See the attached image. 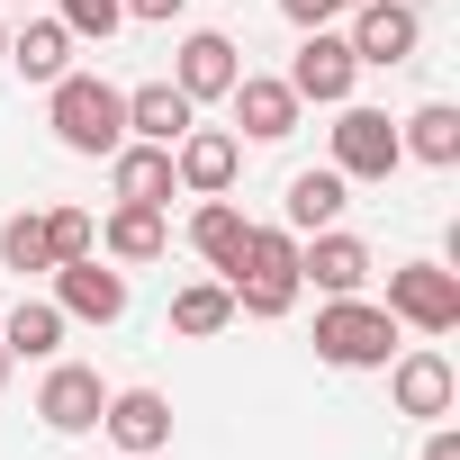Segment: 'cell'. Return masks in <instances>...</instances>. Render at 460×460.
<instances>
[{
    "mask_svg": "<svg viewBox=\"0 0 460 460\" xmlns=\"http://www.w3.org/2000/svg\"><path fill=\"white\" fill-rule=\"evenodd\" d=\"M46 127H55V145H64V154H82V163H109V154L127 145V91L73 64L64 82H46Z\"/></svg>",
    "mask_w": 460,
    "mask_h": 460,
    "instance_id": "obj_1",
    "label": "cell"
},
{
    "mask_svg": "<svg viewBox=\"0 0 460 460\" xmlns=\"http://www.w3.org/2000/svg\"><path fill=\"white\" fill-rule=\"evenodd\" d=\"M226 298H235V316H253V325H280L298 307V235L289 226H253L244 235L235 271H226Z\"/></svg>",
    "mask_w": 460,
    "mask_h": 460,
    "instance_id": "obj_2",
    "label": "cell"
},
{
    "mask_svg": "<svg viewBox=\"0 0 460 460\" xmlns=\"http://www.w3.org/2000/svg\"><path fill=\"white\" fill-rule=\"evenodd\" d=\"M388 352H397V316L379 307V298H325L316 307V361L325 370H388Z\"/></svg>",
    "mask_w": 460,
    "mask_h": 460,
    "instance_id": "obj_3",
    "label": "cell"
},
{
    "mask_svg": "<svg viewBox=\"0 0 460 460\" xmlns=\"http://www.w3.org/2000/svg\"><path fill=\"white\" fill-rule=\"evenodd\" d=\"M379 307L397 316V334L442 343V334H460V271H451V262H397Z\"/></svg>",
    "mask_w": 460,
    "mask_h": 460,
    "instance_id": "obj_4",
    "label": "cell"
},
{
    "mask_svg": "<svg viewBox=\"0 0 460 460\" xmlns=\"http://www.w3.org/2000/svg\"><path fill=\"white\" fill-rule=\"evenodd\" d=\"M343 46H352L361 73H397V64H415V46H424V10H415V0H352Z\"/></svg>",
    "mask_w": 460,
    "mask_h": 460,
    "instance_id": "obj_5",
    "label": "cell"
},
{
    "mask_svg": "<svg viewBox=\"0 0 460 460\" xmlns=\"http://www.w3.org/2000/svg\"><path fill=\"white\" fill-rule=\"evenodd\" d=\"M280 82L298 91V109H343V100H352V82H361V64H352L343 28H298V55H289V73H280Z\"/></svg>",
    "mask_w": 460,
    "mask_h": 460,
    "instance_id": "obj_6",
    "label": "cell"
},
{
    "mask_svg": "<svg viewBox=\"0 0 460 460\" xmlns=\"http://www.w3.org/2000/svg\"><path fill=\"white\" fill-rule=\"evenodd\" d=\"M325 136H334V172H343V181H388V172L406 163V154H397V118H388V109L343 100Z\"/></svg>",
    "mask_w": 460,
    "mask_h": 460,
    "instance_id": "obj_7",
    "label": "cell"
},
{
    "mask_svg": "<svg viewBox=\"0 0 460 460\" xmlns=\"http://www.w3.org/2000/svg\"><path fill=\"white\" fill-rule=\"evenodd\" d=\"M388 406H397V415L442 424V415L460 406V370H451L433 343H397V352H388Z\"/></svg>",
    "mask_w": 460,
    "mask_h": 460,
    "instance_id": "obj_8",
    "label": "cell"
},
{
    "mask_svg": "<svg viewBox=\"0 0 460 460\" xmlns=\"http://www.w3.org/2000/svg\"><path fill=\"white\" fill-rule=\"evenodd\" d=\"M370 244L361 235H343V226H316V235H298V289H325V298H352V289H370Z\"/></svg>",
    "mask_w": 460,
    "mask_h": 460,
    "instance_id": "obj_9",
    "label": "cell"
},
{
    "mask_svg": "<svg viewBox=\"0 0 460 460\" xmlns=\"http://www.w3.org/2000/svg\"><path fill=\"white\" fill-rule=\"evenodd\" d=\"M226 109H235V136L244 145H289L298 136V91L280 82V73H235V91H226Z\"/></svg>",
    "mask_w": 460,
    "mask_h": 460,
    "instance_id": "obj_10",
    "label": "cell"
},
{
    "mask_svg": "<svg viewBox=\"0 0 460 460\" xmlns=\"http://www.w3.org/2000/svg\"><path fill=\"white\" fill-rule=\"evenodd\" d=\"M46 280H55V307H64L73 325H118V316H127V271H118V262H100V253L55 262Z\"/></svg>",
    "mask_w": 460,
    "mask_h": 460,
    "instance_id": "obj_11",
    "label": "cell"
},
{
    "mask_svg": "<svg viewBox=\"0 0 460 460\" xmlns=\"http://www.w3.org/2000/svg\"><path fill=\"white\" fill-rule=\"evenodd\" d=\"M235 172H244V136H235V127H190V136L172 145V181H181L190 199H226Z\"/></svg>",
    "mask_w": 460,
    "mask_h": 460,
    "instance_id": "obj_12",
    "label": "cell"
},
{
    "mask_svg": "<svg viewBox=\"0 0 460 460\" xmlns=\"http://www.w3.org/2000/svg\"><path fill=\"white\" fill-rule=\"evenodd\" d=\"M100 406H109V379H100L91 361H55V370L37 379L46 433H100Z\"/></svg>",
    "mask_w": 460,
    "mask_h": 460,
    "instance_id": "obj_13",
    "label": "cell"
},
{
    "mask_svg": "<svg viewBox=\"0 0 460 460\" xmlns=\"http://www.w3.org/2000/svg\"><path fill=\"white\" fill-rule=\"evenodd\" d=\"M100 433L118 442V460H154V451L172 442V397H163V388H109Z\"/></svg>",
    "mask_w": 460,
    "mask_h": 460,
    "instance_id": "obj_14",
    "label": "cell"
},
{
    "mask_svg": "<svg viewBox=\"0 0 460 460\" xmlns=\"http://www.w3.org/2000/svg\"><path fill=\"white\" fill-rule=\"evenodd\" d=\"M235 73H244V55H235V37H226V28H190V37L172 46V82L190 91V109L226 100V91H235Z\"/></svg>",
    "mask_w": 460,
    "mask_h": 460,
    "instance_id": "obj_15",
    "label": "cell"
},
{
    "mask_svg": "<svg viewBox=\"0 0 460 460\" xmlns=\"http://www.w3.org/2000/svg\"><path fill=\"white\" fill-rule=\"evenodd\" d=\"M163 253H172V208H136V199H118V208L100 217V262L145 271V262H163Z\"/></svg>",
    "mask_w": 460,
    "mask_h": 460,
    "instance_id": "obj_16",
    "label": "cell"
},
{
    "mask_svg": "<svg viewBox=\"0 0 460 460\" xmlns=\"http://www.w3.org/2000/svg\"><path fill=\"white\" fill-rule=\"evenodd\" d=\"M190 127H199V109H190V91H181L172 73L127 91V136H136V145H181Z\"/></svg>",
    "mask_w": 460,
    "mask_h": 460,
    "instance_id": "obj_17",
    "label": "cell"
},
{
    "mask_svg": "<svg viewBox=\"0 0 460 460\" xmlns=\"http://www.w3.org/2000/svg\"><path fill=\"white\" fill-rule=\"evenodd\" d=\"M343 208H352V181L325 163V172H289V190H280V226L289 235H316V226H343Z\"/></svg>",
    "mask_w": 460,
    "mask_h": 460,
    "instance_id": "obj_18",
    "label": "cell"
},
{
    "mask_svg": "<svg viewBox=\"0 0 460 460\" xmlns=\"http://www.w3.org/2000/svg\"><path fill=\"white\" fill-rule=\"evenodd\" d=\"M109 190L136 199V208H172V199H181V181H172V145H136V136H127V145L109 154Z\"/></svg>",
    "mask_w": 460,
    "mask_h": 460,
    "instance_id": "obj_19",
    "label": "cell"
},
{
    "mask_svg": "<svg viewBox=\"0 0 460 460\" xmlns=\"http://www.w3.org/2000/svg\"><path fill=\"white\" fill-rule=\"evenodd\" d=\"M397 154L424 163V172H451V163H460V109H451V100L406 109V118H397Z\"/></svg>",
    "mask_w": 460,
    "mask_h": 460,
    "instance_id": "obj_20",
    "label": "cell"
},
{
    "mask_svg": "<svg viewBox=\"0 0 460 460\" xmlns=\"http://www.w3.org/2000/svg\"><path fill=\"white\" fill-rule=\"evenodd\" d=\"M244 235H253V217L235 208V199H199L190 208V253L226 280V271H235V253H244Z\"/></svg>",
    "mask_w": 460,
    "mask_h": 460,
    "instance_id": "obj_21",
    "label": "cell"
},
{
    "mask_svg": "<svg viewBox=\"0 0 460 460\" xmlns=\"http://www.w3.org/2000/svg\"><path fill=\"white\" fill-rule=\"evenodd\" d=\"M0 64H19V73L46 91V82L73 73V28H64V19H28V28H10V55H0Z\"/></svg>",
    "mask_w": 460,
    "mask_h": 460,
    "instance_id": "obj_22",
    "label": "cell"
},
{
    "mask_svg": "<svg viewBox=\"0 0 460 460\" xmlns=\"http://www.w3.org/2000/svg\"><path fill=\"white\" fill-rule=\"evenodd\" d=\"M64 325H73V316H64L55 298H19L10 316H0V343H10V361H55V352H64Z\"/></svg>",
    "mask_w": 460,
    "mask_h": 460,
    "instance_id": "obj_23",
    "label": "cell"
},
{
    "mask_svg": "<svg viewBox=\"0 0 460 460\" xmlns=\"http://www.w3.org/2000/svg\"><path fill=\"white\" fill-rule=\"evenodd\" d=\"M235 325V298H226V280L208 271V280H190V289H172V334H190V343H208V334H226Z\"/></svg>",
    "mask_w": 460,
    "mask_h": 460,
    "instance_id": "obj_24",
    "label": "cell"
},
{
    "mask_svg": "<svg viewBox=\"0 0 460 460\" xmlns=\"http://www.w3.org/2000/svg\"><path fill=\"white\" fill-rule=\"evenodd\" d=\"M0 262H10V271H55V253H46V208L0 217Z\"/></svg>",
    "mask_w": 460,
    "mask_h": 460,
    "instance_id": "obj_25",
    "label": "cell"
},
{
    "mask_svg": "<svg viewBox=\"0 0 460 460\" xmlns=\"http://www.w3.org/2000/svg\"><path fill=\"white\" fill-rule=\"evenodd\" d=\"M55 19L73 28V46H109L127 28V0H55Z\"/></svg>",
    "mask_w": 460,
    "mask_h": 460,
    "instance_id": "obj_26",
    "label": "cell"
},
{
    "mask_svg": "<svg viewBox=\"0 0 460 460\" xmlns=\"http://www.w3.org/2000/svg\"><path fill=\"white\" fill-rule=\"evenodd\" d=\"M46 253H55V262L100 253V217H91V208H46Z\"/></svg>",
    "mask_w": 460,
    "mask_h": 460,
    "instance_id": "obj_27",
    "label": "cell"
},
{
    "mask_svg": "<svg viewBox=\"0 0 460 460\" xmlns=\"http://www.w3.org/2000/svg\"><path fill=\"white\" fill-rule=\"evenodd\" d=\"M343 10H352V0H280V19H289V28H334Z\"/></svg>",
    "mask_w": 460,
    "mask_h": 460,
    "instance_id": "obj_28",
    "label": "cell"
},
{
    "mask_svg": "<svg viewBox=\"0 0 460 460\" xmlns=\"http://www.w3.org/2000/svg\"><path fill=\"white\" fill-rule=\"evenodd\" d=\"M181 10H190V0H127V19H145V28H172Z\"/></svg>",
    "mask_w": 460,
    "mask_h": 460,
    "instance_id": "obj_29",
    "label": "cell"
},
{
    "mask_svg": "<svg viewBox=\"0 0 460 460\" xmlns=\"http://www.w3.org/2000/svg\"><path fill=\"white\" fill-rule=\"evenodd\" d=\"M424 460H460V433H451V424H433V433H424Z\"/></svg>",
    "mask_w": 460,
    "mask_h": 460,
    "instance_id": "obj_30",
    "label": "cell"
},
{
    "mask_svg": "<svg viewBox=\"0 0 460 460\" xmlns=\"http://www.w3.org/2000/svg\"><path fill=\"white\" fill-rule=\"evenodd\" d=\"M0 388H10V343H0Z\"/></svg>",
    "mask_w": 460,
    "mask_h": 460,
    "instance_id": "obj_31",
    "label": "cell"
},
{
    "mask_svg": "<svg viewBox=\"0 0 460 460\" xmlns=\"http://www.w3.org/2000/svg\"><path fill=\"white\" fill-rule=\"evenodd\" d=\"M0 10H37V0H0Z\"/></svg>",
    "mask_w": 460,
    "mask_h": 460,
    "instance_id": "obj_32",
    "label": "cell"
},
{
    "mask_svg": "<svg viewBox=\"0 0 460 460\" xmlns=\"http://www.w3.org/2000/svg\"><path fill=\"white\" fill-rule=\"evenodd\" d=\"M0 55H10V28H0Z\"/></svg>",
    "mask_w": 460,
    "mask_h": 460,
    "instance_id": "obj_33",
    "label": "cell"
}]
</instances>
